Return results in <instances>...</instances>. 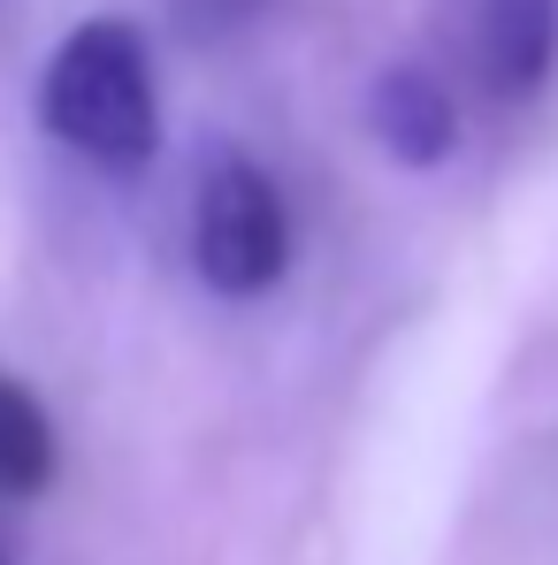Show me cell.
Masks as SVG:
<instances>
[{
  "label": "cell",
  "mask_w": 558,
  "mask_h": 565,
  "mask_svg": "<svg viewBox=\"0 0 558 565\" xmlns=\"http://www.w3.org/2000/svg\"><path fill=\"white\" fill-rule=\"evenodd\" d=\"M39 122L54 146H70L93 169H115V177L146 169L161 146V99H154V54L138 23L123 15L77 23L39 77Z\"/></svg>",
  "instance_id": "cell-1"
},
{
  "label": "cell",
  "mask_w": 558,
  "mask_h": 565,
  "mask_svg": "<svg viewBox=\"0 0 558 565\" xmlns=\"http://www.w3.org/2000/svg\"><path fill=\"white\" fill-rule=\"evenodd\" d=\"M191 260H199L207 290H222V298H261V290L283 282V268H291V206H283L276 177L253 153H214L199 169Z\"/></svg>",
  "instance_id": "cell-2"
},
{
  "label": "cell",
  "mask_w": 558,
  "mask_h": 565,
  "mask_svg": "<svg viewBox=\"0 0 558 565\" xmlns=\"http://www.w3.org/2000/svg\"><path fill=\"white\" fill-rule=\"evenodd\" d=\"M368 130L398 169H436V161L460 153V99L444 93L436 70L390 62L368 85Z\"/></svg>",
  "instance_id": "cell-3"
},
{
  "label": "cell",
  "mask_w": 558,
  "mask_h": 565,
  "mask_svg": "<svg viewBox=\"0 0 558 565\" xmlns=\"http://www.w3.org/2000/svg\"><path fill=\"white\" fill-rule=\"evenodd\" d=\"M558 62V0H474V70L489 99L544 93Z\"/></svg>",
  "instance_id": "cell-4"
},
{
  "label": "cell",
  "mask_w": 558,
  "mask_h": 565,
  "mask_svg": "<svg viewBox=\"0 0 558 565\" xmlns=\"http://www.w3.org/2000/svg\"><path fill=\"white\" fill-rule=\"evenodd\" d=\"M62 467V444H54V420L46 405L23 390L15 375H0V497H39Z\"/></svg>",
  "instance_id": "cell-5"
},
{
  "label": "cell",
  "mask_w": 558,
  "mask_h": 565,
  "mask_svg": "<svg viewBox=\"0 0 558 565\" xmlns=\"http://www.w3.org/2000/svg\"><path fill=\"white\" fill-rule=\"evenodd\" d=\"M0 565H8V551H0Z\"/></svg>",
  "instance_id": "cell-6"
}]
</instances>
